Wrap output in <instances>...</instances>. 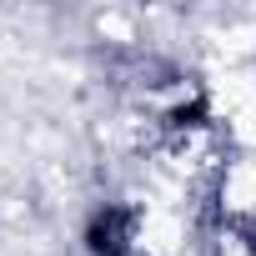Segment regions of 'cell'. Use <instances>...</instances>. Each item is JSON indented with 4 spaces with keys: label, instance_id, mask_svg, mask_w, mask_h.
Instances as JSON below:
<instances>
[{
    "label": "cell",
    "instance_id": "6da1fadb",
    "mask_svg": "<svg viewBox=\"0 0 256 256\" xmlns=\"http://www.w3.org/2000/svg\"><path fill=\"white\" fill-rule=\"evenodd\" d=\"M120 231H126V211H106V216H96V226H90V246H96L100 256H116V251L126 246Z\"/></svg>",
    "mask_w": 256,
    "mask_h": 256
}]
</instances>
